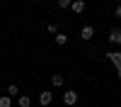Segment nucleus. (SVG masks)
<instances>
[{"label": "nucleus", "instance_id": "f257e3e1", "mask_svg": "<svg viewBox=\"0 0 121 107\" xmlns=\"http://www.w3.org/2000/svg\"><path fill=\"white\" fill-rule=\"evenodd\" d=\"M80 37H82L85 42H90V39L95 37V27H92V24H85L82 29H80Z\"/></svg>", "mask_w": 121, "mask_h": 107}, {"label": "nucleus", "instance_id": "f03ea898", "mask_svg": "<svg viewBox=\"0 0 121 107\" xmlns=\"http://www.w3.org/2000/svg\"><path fill=\"white\" fill-rule=\"evenodd\" d=\"M109 44H121V29L119 27H114L109 32Z\"/></svg>", "mask_w": 121, "mask_h": 107}, {"label": "nucleus", "instance_id": "7ed1b4c3", "mask_svg": "<svg viewBox=\"0 0 121 107\" xmlns=\"http://www.w3.org/2000/svg\"><path fill=\"white\" fill-rule=\"evenodd\" d=\"M107 58H109V61H112L116 68H121V51H109V54H107Z\"/></svg>", "mask_w": 121, "mask_h": 107}, {"label": "nucleus", "instance_id": "20e7f679", "mask_svg": "<svg viewBox=\"0 0 121 107\" xmlns=\"http://www.w3.org/2000/svg\"><path fill=\"white\" fill-rule=\"evenodd\" d=\"M63 102H65V105H75V102H78V93H75V90H68V93L63 95Z\"/></svg>", "mask_w": 121, "mask_h": 107}, {"label": "nucleus", "instance_id": "39448f33", "mask_svg": "<svg viewBox=\"0 0 121 107\" xmlns=\"http://www.w3.org/2000/svg\"><path fill=\"white\" fill-rule=\"evenodd\" d=\"M70 10H73L75 15H82V12H85V3H82V0H73V5H70Z\"/></svg>", "mask_w": 121, "mask_h": 107}, {"label": "nucleus", "instance_id": "423d86ee", "mask_svg": "<svg viewBox=\"0 0 121 107\" xmlns=\"http://www.w3.org/2000/svg\"><path fill=\"white\" fill-rule=\"evenodd\" d=\"M51 100H53V95H51V90H44L41 95H39V102H41V105H51Z\"/></svg>", "mask_w": 121, "mask_h": 107}, {"label": "nucleus", "instance_id": "0eeeda50", "mask_svg": "<svg viewBox=\"0 0 121 107\" xmlns=\"http://www.w3.org/2000/svg\"><path fill=\"white\" fill-rule=\"evenodd\" d=\"M56 44H58V46H65V44H68V34L58 32V34H56Z\"/></svg>", "mask_w": 121, "mask_h": 107}, {"label": "nucleus", "instance_id": "6e6552de", "mask_svg": "<svg viewBox=\"0 0 121 107\" xmlns=\"http://www.w3.org/2000/svg\"><path fill=\"white\" fill-rule=\"evenodd\" d=\"M7 97H19V85H7Z\"/></svg>", "mask_w": 121, "mask_h": 107}, {"label": "nucleus", "instance_id": "1a4fd4ad", "mask_svg": "<svg viewBox=\"0 0 121 107\" xmlns=\"http://www.w3.org/2000/svg\"><path fill=\"white\" fill-rule=\"evenodd\" d=\"M17 105H19V107H32V100H29L27 95H19V100H17Z\"/></svg>", "mask_w": 121, "mask_h": 107}, {"label": "nucleus", "instance_id": "9d476101", "mask_svg": "<svg viewBox=\"0 0 121 107\" xmlns=\"http://www.w3.org/2000/svg\"><path fill=\"white\" fill-rule=\"evenodd\" d=\"M0 107H12V100L7 95H0Z\"/></svg>", "mask_w": 121, "mask_h": 107}, {"label": "nucleus", "instance_id": "9b49d317", "mask_svg": "<svg viewBox=\"0 0 121 107\" xmlns=\"http://www.w3.org/2000/svg\"><path fill=\"white\" fill-rule=\"evenodd\" d=\"M51 85L60 88V85H63V75H53V78H51Z\"/></svg>", "mask_w": 121, "mask_h": 107}, {"label": "nucleus", "instance_id": "f8f14e48", "mask_svg": "<svg viewBox=\"0 0 121 107\" xmlns=\"http://www.w3.org/2000/svg\"><path fill=\"white\" fill-rule=\"evenodd\" d=\"M70 5H73V0H58V7L63 10H70Z\"/></svg>", "mask_w": 121, "mask_h": 107}, {"label": "nucleus", "instance_id": "ddd939ff", "mask_svg": "<svg viewBox=\"0 0 121 107\" xmlns=\"http://www.w3.org/2000/svg\"><path fill=\"white\" fill-rule=\"evenodd\" d=\"M46 29H48L51 34H58V24H53V22H51V24H46Z\"/></svg>", "mask_w": 121, "mask_h": 107}, {"label": "nucleus", "instance_id": "4468645a", "mask_svg": "<svg viewBox=\"0 0 121 107\" xmlns=\"http://www.w3.org/2000/svg\"><path fill=\"white\" fill-rule=\"evenodd\" d=\"M114 15H116V19H121V5H116V7H114Z\"/></svg>", "mask_w": 121, "mask_h": 107}, {"label": "nucleus", "instance_id": "2eb2a0df", "mask_svg": "<svg viewBox=\"0 0 121 107\" xmlns=\"http://www.w3.org/2000/svg\"><path fill=\"white\" fill-rule=\"evenodd\" d=\"M116 73H119V78H121V68H116Z\"/></svg>", "mask_w": 121, "mask_h": 107}]
</instances>
